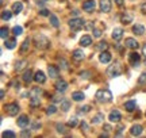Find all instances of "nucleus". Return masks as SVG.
<instances>
[{"label":"nucleus","instance_id":"cd10ccee","mask_svg":"<svg viewBox=\"0 0 146 138\" xmlns=\"http://www.w3.org/2000/svg\"><path fill=\"white\" fill-rule=\"evenodd\" d=\"M42 95V90L39 87H34L31 91H30V98H39Z\"/></svg>","mask_w":146,"mask_h":138},{"label":"nucleus","instance_id":"37998d69","mask_svg":"<svg viewBox=\"0 0 146 138\" xmlns=\"http://www.w3.org/2000/svg\"><path fill=\"white\" fill-rule=\"evenodd\" d=\"M138 83H139V84H146V72L145 73H142L141 76H139V77H138Z\"/></svg>","mask_w":146,"mask_h":138},{"label":"nucleus","instance_id":"aec40b11","mask_svg":"<svg viewBox=\"0 0 146 138\" xmlns=\"http://www.w3.org/2000/svg\"><path fill=\"white\" fill-rule=\"evenodd\" d=\"M120 22L123 25H130L131 22H133V15H131L130 12H126V14H123V15L120 16Z\"/></svg>","mask_w":146,"mask_h":138},{"label":"nucleus","instance_id":"de8ad7c7","mask_svg":"<svg viewBox=\"0 0 146 138\" xmlns=\"http://www.w3.org/2000/svg\"><path fill=\"white\" fill-rule=\"evenodd\" d=\"M80 127H81V130H84L85 133L88 131V125H87L85 122H81V125H80Z\"/></svg>","mask_w":146,"mask_h":138},{"label":"nucleus","instance_id":"58836bf2","mask_svg":"<svg viewBox=\"0 0 146 138\" xmlns=\"http://www.w3.org/2000/svg\"><path fill=\"white\" fill-rule=\"evenodd\" d=\"M26 64H27V61H25V60H23V61H18V62H16V66H15V70H22V69L26 66Z\"/></svg>","mask_w":146,"mask_h":138},{"label":"nucleus","instance_id":"6ab92c4d","mask_svg":"<svg viewBox=\"0 0 146 138\" xmlns=\"http://www.w3.org/2000/svg\"><path fill=\"white\" fill-rule=\"evenodd\" d=\"M22 77H23V81L29 84V83H30L31 80H34V76H33V70H31V69H27V70H25V73H23V76H22Z\"/></svg>","mask_w":146,"mask_h":138},{"label":"nucleus","instance_id":"bf43d9fd","mask_svg":"<svg viewBox=\"0 0 146 138\" xmlns=\"http://www.w3.org/2000/svg\"><path fill=\"white\" fill-rule=\"evenodd\" d=\"M142 54H145V56H146V43L142 46Z\"/></svg>","mask_w":146,"mask_h":138},{"label":"nucleus","instance_id":"f704fd0d","mask_svg":"<svg viewBox=\"0 0 146 138\" xmlns=\"http://www.w3.org/2000/svg\"><path fill=\"white\" fill-rule=\"evenodd\" d=\"M68 126H69V127H76V126H77V118H76V117L69 118Z\"/></svg>","mask_w":146,"mask_h":138},{"label":"nucleus","instance_id":"1a4fd4ad","mask_svg":"<svg viewBox=\"0 0 146 138\" xmlns=\"http://www.w3.org/2000/svg\"><path fill=\"white\" fill-rule=\"evenodd\" d=\"M99 5H100V11L102 12L107 14V12L111 11V0H100Z\"/></svg>","mask_w":146,"mask_h":138},{"label":"nucleus","instance_id":"4be33fe9","mask_svg":"<svg viewBox=\"0 0 146 138\" xmlns=\"http://www.w3.org/2000/svg\"><path fill=\"white\" fill-rule=\"evenodd\" d=\"M22 10H23V3L22 1H15L14 4H12V12L14 14H21L22 12Z\"/></svg>","mask_w":146,"mask_h":138},{"label":"nucleus","instance_id":"f8f14e48","mask_svg":"<svg viewBox=\"0 0 146 138\" xmlns=\"http://www.w3.org/2000/svg\"><path fill=\"white\" fill-rule=\"evenodd\" d=\"M99 61L102 62V64H107V62H110V61H111V54H110L107 50H104V52H100Z\"/></svg>","mask_w":146,"mask_h":138},{"label":"nucleus","instance_id":"9b49d317","mask_svg":"<svg viewBox=\"0 0 146 138\" xmlns=\"http://www.w3.org/2000/svg\"><path fill=\"white\" fill-rule=\"evenodd\" d=\"M123 37V30L120 29V27H115L114 30H112V39L116 41V42H119L120 39Z\"/></svg>","mask_w":146,"mask_h":138},{"label":"nucleus","instance_id":"7c9ffc66","mask_svg":"<svg viewBox=\"0 0 146 138\" xmlns=\"http://www.w3.org/2000/svg\"><path fill=\"white\" fill-rule=\"evenodd\" d=\"M56 129L60 134H66V129H65V125L64 123H57L56 125Z\"/></svg>","mask_w":146,"mask_h":138},{"label":"nucleus","instance_id":"4d7b16f0","mask_svg":"<svg viewBox=\"0 0 146 138\" xmlns=\"http://www.w3.org/2000/svg\"><path fill=\"white\" fill-rule=\"evenodd\" d=\"M114 1H115V3H116L118 5H122V4H123V1H125V0H114Z\"/></svg>","mask_w":146,"mask_h":138},{"label":"nucleus","instance_id":"c03bdc74","mask_svg":"<svg viewBox=\"0 0 146 138\" xmlns=\"http://www.w3.org/2000/svg\"><path fill=\"white\" fill-rule=\"evenodd\" d=\"M39 15H42V16H50V12H49L46 8H42V10H39Z\"/></svg>","mask_w":146,"mask_h":138},{"label":"nucleus","instance_id":"e433bc0d","mask_svg":"<svg viewBox=\"0 0 146 138\" xmlns=\"http://www.w3.org/2000/svg\"><path fill=\"white\" fill-rule=\"evenodd\" d=\"M56 111H57V107L54 106V104H52V106H49L46 108V114H47V115H53V114H56Z\"/></svg>","mask_w":146,"mask_h":138},{"label":"nucleus","instance_id":"ea45409f","mask_svg":"<svg viewBox=\"0 0 146 138\" xmlns=\"http://www.w3.org/2000/svg\"><path fill=\"white\" fill-rule=\"evenodd\" d=\"M8 29L7 27H1V30H0V37L3 38V39H7V37H8Z\"/></svg>","mask_w":146,"mask_h":138},{"label":"nucleus","instance_id":"052dcab7","mask_svg":"<svg viewBox=\"0 0 146 138\" xmlns=\"http://www.w3.org/2000/svg\"><path fill=\"white\" fill-rule=\"evenodd\" d=\"M73 16H78V10H73Z\"/></svg>","mask_w":146,"mask_h":138},{"label":"nucleus","instance_id":"39448f33","mask_svg":"<svg viewBox=\"0 0 146 138\" xmlns=\"http://www.w3.org/2000/svg\"><path fill=\"white\" fill-rule=\"evenodd\" d=\"M4 110L10 117H15V115H18V112H19L21 108L18 106V103H10V104H5L4 106Z\"/></svg>","mask_w":146,"mask_h":138},{"label":"nucleus","instance_id":"5fc2aeb1","mask_svg":"<svg viewBox=\"0 0 146 138\" xmlns=\"http://www.w3.org/2000/svg\"><path fill=\"white\" fill-rule=\"evenodd\" d=\"M12 85H14L15 88H19V87H21V84H19L18 81H12Z\"/></svg>","mask_w":146,"mask_h":138},{"label":"nucleus","instance_id":"c756f323","mask_svg":"<svg viewBox=\"0 0 146 138\" xmlns=\"http://www.w3.org/2000/svg\"><path fill=\"white\" fill-rule=\"evenodd\" d=\"M50 23H52V26L53 27H58L60 26V21H58V18L56 15H53V14H50Z\"/></svg>","mask_w":146,"mask_h":138},{"label":"nucleus","instance_id":"864d4df0","mask_svg":"<svg viewBox=\"0 0 146 138\" xmlns=\"http://www.w3.org/2000/svg\"><path fill=\"white\" fill-rule=\"evenodd\" d=\"M64 99L60 98V96H53V102H62Z\"/></svg>","mask_w":146,"mask_h":138},{"label":"nucleus","instance_id":"c9c22d12","mask_svg":"<svg viewBox=\"0 0 146 138\" xmlns=\"http://www.w3.org/2000/svg\"><path fill=\"white\" fill-rule=\"evenodd\" d=\"M91 111V106H83V107H78L77 112L78 114H87V112Z\"/></svg>","mask_w":146,"mask_h":138},{"label":"nucleus","instance_id":"3c124183","mask_svg":"<svg viewBox=\"0 0 146 138\" xmlns=\"http://www.w3.org/2000/svg\"><path fill=\"white\" fill-rule=\"evenodd\" d=\"M103 130H104L106 133H110V131H111L112 129H111V126H110V125H104V127H103Z\"/></svg>","mask_w":146,"mask_h":138},{"label":"nucleus","instance_id":"a878e982","mask_svg":"<svg viewBox=\"0 0 146 138\" xmlns=\"http://www.w3.org/2000/svg\"><path fill=\"white\" fill-rule=\"evenodd\" d=\"M133 33L137 34V35H142V34H145V27L142 25H134L133 26Z\"/></svg>","mask_w":146,"mask_h":138},{"label":"nucleus","instance_id":"79ce46f5","mask_svg":"<svg viewBox=\"0 0 146 138\" xmlns=\"http://www.w3.org/2000/svg\"><path fill=\"white\" fill-rule=\"evenodd\" d=\"M1 135H3V138H15L16 137V134L14 133V131H10V130H8V131H4Z\"/></svg>","mask_w":146,"mask_h":138},{"label":"nucleus","instance_id":"f03ea898","mask_svg":"<svg viewBox=\"0 0 146 138\" xmlns=\"http://www.w3.org/2000/svg\"><path fill=\"white\" fill-rule=\"evenodd\" d=\"M95 98L99 103H108V102L112 100V94L108 90H99L96 92Z\"/></svg>","mask_w":146,"mask_h":138},{"label":"nucleus","instance_id":"a19ab883","mask_svg":"<svg viewBox=\"0 0 146 138\" xmlns=\"http://www.w3.org/2000/svg\"><path fill=\"white\" fill-rule=\"evenodd\" d=\"M30 104L33 107H36L41 104V100H39V98H30Z\"/></svg>","mask_w":146,"mask_h":138},{"label":"nucleus","instance_id":"49530a36","mask_svg":"<svg viewBox=\"0 0 146 138\" xmlns=\"http://www.w3.org/2000/svg\"><path fill=\"white\" fill-rule=\"evenodd\" d=\"M94 35L96 38H99V37H102V31H100L99 29H94Z\"/></svg>","mask_w":146,"mask_h":138},{"label":"nucleus","instance_id":"9d476101","mask_svg":"<svg viewBox=\"0 0 146 138\" xmlns=\"http://www.w3.org/2000/svg\"><path fill=\"white\" fill-rule=\"evenodd\" d=\"M108 119H110V122H119L120 119H122V115H120V112L118 111V110H112V111L110 112V115H108Z\"/></svg>","mask_w":146,"mask_h":138},{"label":"nucleus","instance_id":"603ef678","mask_svg":"<svg viewBox=\"0 0 146 138\" xmlns=\"http://www.w3.org/2000/svg\"><path fill=\"white\" fill-rule=\"evenodd\" d=\"M123 126H122V125H120L119 127H118V131H116V135H120V134H122V131H123Z\"/></svg>","mask_w":146,"mask_h":138},{"label":"nucleus","instance_id":"c85d7f7f","mask_svg":"<svg viewBox=\"0 0 146 138\" xmlns=\"http://www.w3.org/2000/svg\"><path fill=\"white\" fill-rule=\"evenodd\" d=\"M11 16H12V12L8 10H4V11H1V21H10L11 19Z\"/></svg>","mask_w":146,"mask_h":138},{"label":"nucleus","instance_id":"a211bd4d","mask_svg":"<svg viewBox=\"0 0 146 138\" xmlns=\"http://www.w3.org/2000/svg\"><path fill=\"white\" fill-rule=\"evenodd\" d=\"M29 122H30V119H29L27 115H21V117L18 118V126L19 127H26L27 125H29Z\"/></svg>","mask_w":146,"mask_h":138},{"label":"nucleus","instance_id":"2eb2a0df","mask_svg":"<svg viewBox=\"0 0 146 138\" xmlns=\"http://www.w3.org/2000/svg\"><path fill=\"white\" fill-rule=\"evenodd\" d=\"M47 73L52 79H57L58 77V68L56 65H49L47 66Z\"/></svg>","mask_w":146,"mask_h":138},{"label":"nucleus","instance_id":"473e14b6","mask_svg":"<svg viewBox=\"0 0 146 138\" xmlns=\"http://www.w3.org/2000/svg\"><path fill=\"white\" fill-rule=\"evenodd\" d=\"M96 48L99 49L100 52H104V50H107V49H108V43L106 42V41H102V42H100Z\"/></svg>","mask_w":146,"mask_h":138},{"label":"nucleus","instance_id":"f3484780","mask_svg":"<svg viewBox=\"0 0 146 138\" xmlns=\"http://www.w3.org/2000/svg\"><path fill=\"white\" fill-rule=\"evenodd\" d=\"M142 130H143V129H142L141 125H134V126L130 129V134L134 135V137H138V135L142 134Z\"/></svg>","mask_w":146,"mask_h":138},{"label":"nucleus","instance_id":"6e6552de","mask_svg":"<svg viewBox=\"0 0 146 138\" xmlns=\"http://www.w3.org/2000/svg\"><path fill=\"white\" fill-rule=\"evenodd\" d=\"M125 46H126V48H129V49H133V50H135V49H138L139 43L137 42V39H134V38H126Z\"/></svg>","mask_w":146,"mask_h":138},{"label":"nucleus","instance_id":"6e6d98bb","mask_svg":"<svg viewBox=\"0 0 146 138\" xmlns=\"http://www.w3.org/2000/svg\"><path fill=\"white\" fill-rule=\"evenodd\" d=\"M141 11L143 12V14H146V3L145 4H142V7H141Z\"/></svg>","mask_w":146,"mask_h":138},{"label":"nucleus","instance_id":"7ed1b4c3","mask_svg":"<svg viewBox=\"0 0 146 138\" xmlns=\"http://www.w3.org/2000/svg\"><path fill=\"white\" fill-rule=\"evenodd\" d=\"M123 72V68H122V65L120 62H114L112 65H110V68L107 69V74H108L110 77H116V76H120Z\"/></svg>","mask_w":146,"mask_h":138},{"label":"nucleus","instance_id":"13d9d810","mask_svg":"<svg viewBox=\"0 0 146 138\" xmlns=\"http://www.w3.org/2000/svg\"><path fill=\"white\" fill-rule=\"evenodd\" d=\"M88 72H84V73H81V77H84V79H87V77H89V76H88Z\"/></svg>","mask_w":146,"mask_h":138},{"label":"nucleus","instance_id":"ddd939ff","mask_svg":"<svg viewBox=\"0 0 146 138\" xmlns=\"http://www.w3.org/2000/svg\"><path fill=\"white\" fill-rule=\"evenodd\" d=\"M56 90L58 92H65V91L68 90V83L65 81V80H57V83H56Z\"/></svg>","mask_w":146,"mask_h":138},{"label":"nucleus","instance_id":"393cba45","mask_svg":"<svg viewBox=\"0 0 146 138\" xmlns=\"http://www.w3.org/2000/svg\"><path fill=\"white\" fill-rule=\"evenodd\" d=\"M4 46L7 49H15V46H16L15 38H7L4 41Z\"/></svg>","mask_w":146,"mask_h":138},{"label":"nucleus","instance_id":"0eeeda50","mask_svg":"<svg viewBox=\"0 0 146 138\" xmlns=\"http://www.w3.org/2000/svg\"><path fill=\"white\" fill-rule=\"evenodd\" d=\"M95 7H96L95 0H85V1L83 3V10L87 11V12H94Z\"/></svg>","mask_w":146,"mask_h":138},{"label":"nucleus","instance_id":"4468645a","mask_svg":"<svg viewBox=\"0 0 146 138\" xmlns=\"http://www.w3.org/2000/svg\"><path fill=\"white\" fill-rule=\"evenodd\" d=\"M34 80H35L38 84H43V83L46 81V76H45V73H43L42 70H38V72H35V74H34Z\"/></svg>","mask_w":146,"mask_h":138},{"label":"nucleus","instance_id":"f257e3e1","mask_svg":"<svg viewBox=\"0 0 146 138\" xmlns=\"http://www.w3.org/2000/svg\"><path fill=\"white\" fill-rule=\"evenodd\" d=\"M34 43H35L36 48L41 49V50H46V49L50 48V41L45 35H42V34L34 35Z\"/></svg>","mask_w":146,"mask_h":138},{"label":"nucleus","instance_id":"bb28decb","mask_svg":"<svg viewBox=\"0 0 146 138\" xmlns=\"http://www.w3.org/2000/svg\"><path fill=\"white\" fill-rule=\"evenodd\" d=\"M125 108H126V111L133 112L134 110H135V102H134V100L126 102V103H125Z\"/></svg>","mask_w":146,"mask_h":138},{"label":"nucleus","instance_id":"20e7f679","mask_svg":"<svg viewBox=\"0 0 146 138\" xmlns=\"http://www.w3.org/2000/svg\"><path fill=\"white\" fill-rule=\"evenodd\" d=\"M84 26H85V22H84V19H81V18H72V19L69 21V27L72 29L73 31H77L80 29H83Z\"/></svg>","mask_w":146,"mask_h":138},{"label":"nucleus","instance_id":"e2e57ef3","mask_svg":"<svg viewBox=\"0 0 146 138\" xmlns=\"http://www.w3.org/2000/svg\"><path fill=\"white\" fill-rule=\"evenodd\" d=\"M145 65H146V60H145Z\"/></svg>","mask_w":146,"mask_h":138},{"label":"nucleus","instance_id":"680f3d73","mask_svg":"<svg viewBox=\"0 0 146 138\" xmlns=\"http://www.w3.org/2000/svg\"><path fill=\"white\" fill-rule=\"evenodd\" d=\"M4 95H5V94H4V91L1 90V94H0V96H1V99H3V98H4Z\"/></svg>","mask_w":146,"mask_h":138},{"label":"nucleus","instance_id":"423d86ee","mask_svg":"<svg viewBox=\"0 0 146 138\" xmlns=\"http://www.w3.org/2000/svg\"><path fill=\"white\" fill-rule=\"evenodd\" d=\"M129 62H130L133 66H138L139 62H141V56L135 52H133V53L129 54Z\"/></svg>","mask_w":146,"mask_h":138},{"label":"nucleus","instance_id":"2f4dec72","mask_svg":"<svg viewBox=\"0 0 146 138\" xmlns=\"http://www.w3.org/2000/svg\"><path fill=\"white\" fill-rule=\"evenodd\" d=\"M69 107H70V102L66 100V99H64V100L61 102V108H62V111H68Z\"/></svg>","mask_w":146,"mask_h":138},{"label":"nucleus","instance_id":"5701e85b","mask_svg":"<svg viewBox=\"0 0 146 138\" xmlns=\"http://www.w3.org/2000/svg\"><path fill=\"white\" fill-rule=\"evenodd\" d=\"M91 43H92V38L89 37V35H83L81 39H80V45H81L83 48H87Z\"/></svg>","mask_w":146,"mask_h":138},{"label":"nucleus","instance_id":"72a5a7b5","mask_svg":"<svg viewBox=\"0 0 146 138\" xmlns=\"http://www.w3.org/2000/svg\"><path fill=\"white\" fill-rule=\"evenodd\" d=\"M102 119H104V115H103L102 112H99V114H96V115L94 117L92 123H99V122H102Z\"/></svg>","mask_w":146,"mask_h":138},{"label":"nucleus","instance_id":"dca6fc26","mask_svg":"<svg viewBox=\"0 0 146 138\" xmlns=\"http://www.w3.org/2000/svg\"><path fill=\"white\" fill-rule=\"evenodd\" d=\"M72 58L74 60V61H83V60H84V52H83V50H80V49L73 50Z\"/></svg>","mask_w":146,"mask_h":138},{"label":"nucleus","instance_id":"09e8293b","mask_svg":"<svg viewBox=\"0 0 146 138\" xmlns=\"http://www.w3.org/2000/svg\"><path fill=\"white\" fill-rule=\"evenodd\" d=\"M30 131L29 130H23V131H21V137H30Z\"/></svg>","mask_w":146,"mask_h":138},{"label":"nucleus","instance_id":"8fccbe9b","mask_svg":"<svg viewBox=\"0 0 146 138\" xmlns=\"http://www.w3.org/2000/svg\"><path fill=\"white\" fill-rule=\"evenodd\" d=\"M94 22H89V23H87V25H85V29H87V30H94Z\"/></svg>","mask_w":146,"mask_h":138},{"label":"nucleus","instance_id":"a18cd8bd","mask_svg":"<svg viewBox=\"0 0 146 138\" xmlns=\"http://www.w3.org/2000/svg\"><path fill=\"white\" fill-rule=\"evenodd\" d=\"M60 65H61V68H62V69H68L69 68L68 62H66L65 60H60Z\"/></svg>","mask_w":146,"mask_h":138},{"label":"nucleus","instance_id":"4c0bfd02","mask_svg":"<svg viewBox=\"0 0 146 138\" xmlns=\"http://www.w3.org/2000/svg\"><path fill=\"white\" fill-rule=\"evenodd\" d=\"M22 33H23V29H22L21 26H15L14 29H12V34H14L15 37H18V35H21Z\"/></svg>","mask_w":146,"mask_h":138},{"label":"nucleus","instance_id":"412c9836","mask_svg":"<svg viewBox=\"0 0 146 138\" xmlns=\"http://www.w3.org/2000/svg\"><path fill=\"white\" fill-rule=\"evenodd\" d=\"M30 38H26L25 41H23V43H22L21 46V54H26L27 52H29V49H30Z\"/></svg>","mask_w":146,"mask_h":138},{"label":"nucleus","instance_id":"b1692460","mask_svg":"<svg viewBox=\"0 0 146 138\" xmlns=\"http://www.w3.org/2000/svg\"><path fill=\"white\" fill-rule=\"evenodd\" d=\"M72 99L74 102H81L85 99V95H84L81 91H76V92H73L72 94Z\"/></svg>","mask_w":146,"mask_h":138}]
</instances>
